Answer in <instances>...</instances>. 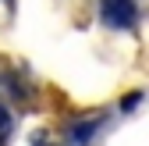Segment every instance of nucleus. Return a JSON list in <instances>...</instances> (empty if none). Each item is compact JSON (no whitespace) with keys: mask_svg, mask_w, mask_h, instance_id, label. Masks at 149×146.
I'll return each mask as SVG.
<instances>
[{"mask_svg":"<svg viewBox=\"0 0 149 146\" xmlns=\"http://www.w3.org/2000/svg\"><path fill=\"white\" fill-rule=\"evenodd\" d=\"M7 135H11V111L0 103V146L7 142Z\"/></svg>","mask_w":149,"mask_h":146,"instance_id":"obj_2","label":"nucleus"},{"mask_svg":"<svg viewBox=\"0 0 149 146\" xmlns=\"http://www.w3.org/2000/svg\"><path fill=\"white\" fill-rule=\"evenodd\" d=\"M100 18L110 29H132L139 22V4L135 0H100Z\"/></svg>","mask_w":149,"mask_h":146,"instance_id":"obj_1","label":"nucleus"}]
</instances>
